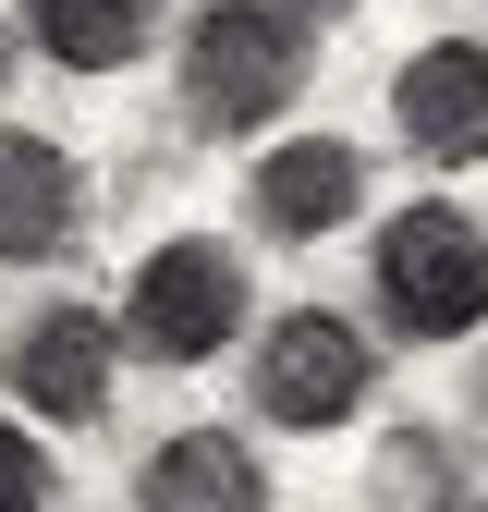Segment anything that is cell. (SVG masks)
<instances>
[{
	"mask_svg": "<svg viewBox=\"0 0 488 512\" xmlns=\"http://www.w3.org/2000/svg\"><path fill=\"white\" fill-rule=\"evenodd\" d=\"M318 74V25L293 0H208L183 25V110L196 135H269Z\"/></svg>",
	"mask_w": 488,
	"mask_h": 512,
	"instance_id": "6da1fadb",
	"label": "cell"
},
{
	"mask_svg": "<svg viewBox=\"0 0 488 512\" xmlns=\"http://www.w3.org/2000/svg\"><path fill=\"white\" fill-rule=\"evenodd\" d=\"M366 281H379V317H391L403 342H464L476 317H488V232L452 196H415V208L379 220Z\"/></svg>",
	"mask_w": 488,
	"mask_h": 512,
	"instance_id": "7a4b0ae2",
	"label": "cell"
},
{
	"mask_svg": "<svg viewBox=\"0 0 488 512\" xmlns=\"http://www.w3.org/2000/svg\"><path fill=\"white\" fill-rule=\"evenodd\" d=\"M244 317H257V293H244V256L208 244V232H171L135 256V281H122V342H135L147 366H208L244 342Z\"/></svg>",
	"mask_w": 488,
	"mask_h": 512,
	"instance_id": "3957f363",
	"label": "cell"
},
{
	"mask_svg": "<svg viewBox=\"0 0 488 512\" xmlns=\"http://www.w3.org/2000/svg\"><path fill=\"white\" fill-rule=\"evenodd\" d=\"M366 391H379V342L354 330V317L330 305H281L257 330V415L293 427V439H330L366 415Z\"/></svg>",
	"mask_w": 488,
	"mask_h": 512,
	"instance_id": "277c9868",
	"label": "cell"
},
{
	"mask_svg": "<svg viewBox=\"0 0 488 512\" xmlns=\"http://www.w3.org/2000/svg\"><path fill=\"white\" fill-rule=\"evenodd\" d=\"M110 378H122V317H98V305H37L13 330V403L49 427H98Z\"/></svg>",
	"mask_w": 488,
	"mask_h": 512,
	"instance_id": "5b68a950",
	"label": "cell"
},
{
	"mask_svg": "<svg viewBox=\"0 0 488 512\" xmlns=\"http://www.w3.org/2000/svg\"><path fill=\"white\" fill-rule=\"evenodd\" d=\"M391 135H403L427 171L488 159V49H476V37H427L403 74H391Z\"/></svg>",
	"mask_w": 488,
	"mask_h": 512,
	"instance_id": "8992f818",
	"label": "cell"
},
{
	"mask_svg": "<svg viewBox=\"0 0 488 512\" xmlns=\"http://www.w3.org/2000/svg\"><path fill=\"white\" fill-rule=\"evenodd\" d=\"M244 208H257L269 244H330L366 208V147H342V135H281L257 171H244Z\"/></svg>",
	"mask_w": 488,
	"mask_h": 512,
	"instance_id": "52a82bcc",
	"label": "cell"
},
{
	"mask_svg": "<svg viewBox=\"0 0 488 512\" xmlns=\"http://www.w3.org/2000/svg\"><path fill=\"white\" fill-rule=\"evenodd\" d=\"M86 232V159L61 135H0V269H37Z\"/></svg>",
	"mask_w": 488,
	"mask_h": 512,
	"instance_id": "ba28073f",
	"label": "cell"
},
{
	"mask_svg": "<svg viewBox=\"0 0 488 512\" xmlns=\"http://www.w3.org/2000/svg\"><path fill=\"white\" fill-rule=\"evenodd\" d=\"M135 512H269V464L232 427H171L135 464Z\"/></svg>",
	"mask_w": 488,
	"mask_h": 512,
	"instance_id": "9c48e42d",
	"label": "cell"
},
{
	"mask_svg": "<svg viewBox=\"0 0 488 512\" xmlns=\"http://www.w3.org/2000/svg\"><path fill=\"white\" fill-rule=\"evenodd\" d=\"M25 37L61 74H135L159 49V0H25Z\"/></svg>",
	"mask_w": 488,
	"mask_h": 512,
	"instance_id": "30bf717a",
	"label": "cell"
},
{
	"mask_svg": "<svg viewBox=\"0 0 488 512\" xmlns=\"http://www.w3.org/2000/svg\"><path fill=\"white\" fill-rule=\"evenodd\" d=\"M366 500H379V512H476L464 452H452L440 427H391V439H379V464H366Z\"/></svg>",
	"mask_w": 488,
	"mask_h": 512,
	"instance_id": "8fae6325",
	"label": "cell"
},
{
	"mask_svg": "<svg viewBox=\"0 0 488 512\" xmlns=\"http://www.w3.org/2000/svg\"><path fill=\"white\" fill-rule=\"evenodd\" d=\"M0 512H49V452H37V427L0 415Z\"/></svg>",
	"mask_w": 488,
	"mask_h": 512,
	"instance_id": "7c38bea8",
	"label": "cell"
},
{
	"mask_svg": "<svg viewBox=\"0 0 488 512\" xmlns=\"http://www.w3.org/2000/svg\"><path fill=\"white\" fill-rule=\"evenodd\" d=\"M0 74H13V13H0Z\"/></svg>",
	"mask_w": 488,
	"mask_h": 512,
	"instance_id": "4fadbf2b",
	"label": "cell"
},
{
	"mask_svg": "<svg viewBox=\"0 0 488 512\" xmlns=\"http://www.w3.org/2000/svg\"><path fill=\"white\" fill-rule=\"evenodd\" d=\"M293 13H354V0H293Z\"/></svg>",
	"mask_w": 488,
	"mask_h": 512,
	"instance_id": "5bb4252c",
	"label": "cell"
}]
</instances>
